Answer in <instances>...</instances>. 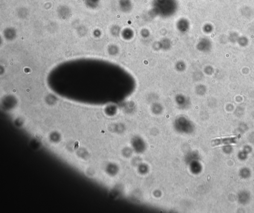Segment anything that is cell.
Returning <instances> with one entry per match:
<instances>
[{
	"mask_svg": "<svg viewBox=\"0 0 254 213\" xmlns=\"http://www.w3.org/2000/svg\"><path fill=\"white\" fill-rule=\"evenodd\" d=\"M223 151L224 152H226V154H229L230 152H231L232 147L231 146H226L224 147Z\"/></svg>",
	"mask_w": 254,
	"mask_h": 213,
	"instance_id": "277c9868",
	"label": "cell"
},
{
	"mask_svg": "<svg viewBox=\"0 0 254 213\" xmlns=\"http://www.w3.org/2000/svg\"><path fill=\"white\" fill-rule=\"evenodd\" d=\"M239 200L241 204H246L248 202V201L249 200V194L246 192H242L240 194H239Z\"/></svg>",
	"mask_w": 254,
	"mask_h": 213,
	"instance_id": "7a4b0ae2",
	"label": "cell"
},
{
	"mask_svg": "<svg viewBox=\"0 0 254 213\" xmlns=\"http://www.w3.org/2000/svg\"><path fill=\"white\" fill-rule=\"evenodd\" d=\"M251 175V172L249 169H243L240 171V176L242 178H247L250 177Z\"/></svg>",
	"mask_w": 254,
	"mask_h": 213,
	"instance_id": "3957f363",
	"label": "cell"
},
{
	"mask_svg": "<svg viewBox=\"0 0 254 213\" xmlns=\"http://www.w3.org/2000/svg\"><path fill=\"white\" fill-rule=\"evenodd\" d=\"M237 141L236 137H231V138H225L219 139L215 140L213 144L214 145H219L221 144L224 145H229L231 144L236 143Z\"/></svg>",
	"mask_w": 254,
	"mask_h": 213,
	"instance_id": "6da1fadb",
	"label": "cell"
}]
</instances>
